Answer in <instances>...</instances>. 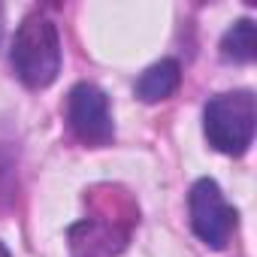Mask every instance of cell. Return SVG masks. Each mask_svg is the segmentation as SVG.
<instances>
[{"mask_svg":"<svg viewBox=\"0 0 257 257\" xmlns=\"http://www.w3.org/2000/svg\"><path fill=\"white\" fill-rule=\"evenodd\" d=\"M257 103L251 91L218 94L203 109V131L212 149L224 155H245L254 140Z\"/></svg>","mask_w":257,"mask_h":257,"instance_id":"cell-2","label":"cell"},{"mask_svg":"<svg viewBox=\"0 0 257 257\" xmlns=\"http://www.w3.org/2000/svg\"><path fill=\"white\" fill-rule=\"evenodd\" d=\"M0 40H4V10H0Z\"/></svg>","mask_w":257,"mask_h":257,"instance_id":"cell-8","label":"cell"},{"mask_svg":"<svg viewBox=\"0 0 257 257\" xmlns=\"http://www.w3.org/2000/svg\"><path fill=\"white\" fill-rule=\"evenodd\" d=\"M4 170H7V155L0 152V173H4Z\"/></svg>","mask_w":257,"mask_h":257,"instance_id":"cell-7","label":"cell"},{"mask_svg":"<svg viewBox=\"0 0 257 257\" xmlns=\"http://www.w3.org/2000/svg\"><path fill=\"white\" fill-rule=\"evenodd\" d=\"M67 121H70V131L76 134L79 143L85 146H109L115 137V127H112V115H109V100L97 85H76L67 97Z\"/></svg>","mask_w":257,"mask_h":257,"instance_id":"cell-4","label":"cell"},{"mask_svg":"<svg viewBox=\"0 0 257 257\" xmlns=\"http://www.w3.org/2000/svg\"><path fill=\"white\" fill-rule=\"evenodd\" d=\"M182 82V67L173 58H164L158 64H152L140 79H137V97L143 103H161L167 97H173L179 91Z\"/></svg>","mask_w":257,"mask_h":257,"instance_id":"cell-5","label":"cell"},{"mask_svg":"<svg viewBox=\"0 0 257 257\" xmlns=\"http://www.w3.org/2000/svg\"><path fill=\"white\" fill-rule=\"evenodd\" d=\"M188 209H191V227H194V233L209 248H224L227 239H230V233H233V227H236V212L224 200L218 182L200 179L191 188Z\"/></svg>","mask_w":257,"mask_h":257,"instance_id":"cell-3","label":"cell"},{"mask_svg":"<svg viewBox=\"0 0 257 257\" xmlns=\"http://www.w3.org/2000/svg\"><path fill=\"white\" fill-rule=\"evenodd\" d=\"M10 61L28 88H49L61 73V37L49 16H28L13 40Z\"/></svg>","mask_w":257,"mask_h":257,"instance_id":"cell-1","label":"cell"},{"mask_svg":"<svg viewBox=\"0 0 257 257\" xmlns=\"http://www.w3.org/2000/svg\"><path fill=\"white\" fill-rule=\"evenodd\" d=\"M257 55V28L251 19H239L221 40V58L233 64H248Z\"/></svg>","mask_w":257,"mask_h":257,"instance_id":"cell-6","label":"cell"},{"mask_svg":"<svg viewBox=\"0 0 257 257\" xmlns=\"http://www.w3.org/2000/svg\"><path fill=\"white\" fill-rule=\"evenodd\" d=\"M0 257H10V251L4 248V242H0Z\"/></svg>","mask_w":257,"mask_h":257,"instance_id":"cell-9","label":"cell"}]
</instances>
